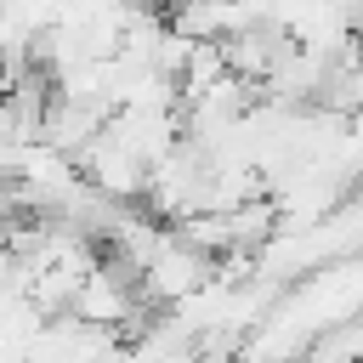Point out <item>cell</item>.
I'll return each mask as SVG.
<instances>
[{"label":"cell","mask_w":363,"mask_h":363,"mask_svg":"<svg viewBox=\"0 0 363 363\" xmlns=\"http://www.w3.org/2000/svg\"><path fill=\"white\" fill-rule=\"evenodd\" d=\"M11 227H17V216H0V255H6V244H11Z\"/></svg>","instance_id":"cell-3"},{"label":"cell","mask_w":363,"mask_h":363,"mask_svg":"<svg viewBox=\"0 0 363 363\" xmlns=\"http://www.w3.org/2000/svg\"><path fill=\"white\" fill-rule=\"evenodd\" d=\"M74 164H79V176H85L91 187H102V193L119 199V204H136V199L147 193V164H142V159H136L108 125L85 142V153H79Z\"/></svg>","instance_id":"cell-2"},{"label":"cell","mask_w":363,"mask_h":363,"mask_svg":"<svg viewBox=\"0 0 363 363\" xmlns=\"http://www.w3.org/2000/svg\"><path fill=\"white\" fill-rule=\"evenodd\" d=\"M216 272H221V261H216V255H204L199 244H187V238L170 227V233H164V244L147 255V267H142L136 278H142V301H147L153 312H164V306H176V301H187V295H199Z\"/></svg>","instance_id":"cell-1"}]
</instances>
